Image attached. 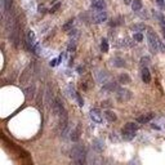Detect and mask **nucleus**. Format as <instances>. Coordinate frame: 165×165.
<instances>
[{
	"label": "nucleus",
	"mask_w": 165,
	"mask_h": 165,
	"mask_svg": "<svg viewBox=\"0 0 165 165\" xmlns=\"http://www.w3.org/2000/svg\"><path fill=\"white\" fill-rule=\"evenodd\" d=\"M103 148H104L103 141L95 138V139L93 141V150H94V151H97V152H102V151H103Z\"/></svg>",
	"instance_id": "6"
},
{
	"label": "nucleus",
	"mask_w": 165,
	"mask_h": 165,
	"mask_svg": "<svg viewBox=\"0 0 165 165\" xmlns=\"http://www.w3.org/2000/svg\"><path fill=\"white\" fill-rule=\"evenodd\" d=\"M104 118L109 120L110 123L116 121V120H118V116H116V113L112 112V111H110V110H106V111H104Z\"/></svg>",
	"instance_id": "14"
},
{
	"label": "nucleus",
	"mask_w": 165,
	"mask_h": 165,
	"mask_svg": "<svg viewBox=\"0 0 165 165\" xmlns=\"http://www.w3.org/2000/svg\"><path fill=\"white\" fill-rule=\"evenodd\" d=\"M142 0H133V3H132V9L134 12H139L142 9Z\"/></svg>",
	"instance_id": "17"
},
{
	"label": "nucleus",
	"mask_w": 165,
	"mask_h": 165,
	"mask_svg": "<svg viewBox=\"0 0 165 165\" xmlns=\"http://www.w3.org/2000/svg\"><path fill=\"white\" fill-rule=\"evenodd\" d=\"M103 89L104 91H107V92H118L119 86H118V84L116 83H107V84H104L103 85Z\"/></svg>",
	"instance_id": "13"
},
{
	"label": "nucleus",
	"mask_w": 165,
	"mask_h": 165,
	"mask_svg": "<svg viewBox=\"0 0 165 165\" xmlns=\"http://www.w3.org/2000/svg\"><path fill=\"white\" fill-rule=\"evenodd\" d=\"M113 65H115L116 67H121V66L125 65V62L123 61L121 58H115V59H113Z\"/></svg>",
	"instance_id": "24"
},
{
	"label": "nucleus",
	"mask_w": 165,
	"mask_h": 165,
	"mask_svg": "<svg viewBox=\"0 0 165 165\" xmlns=\"http://www.w3.org/2000/svg\"><path fill=\"white\" fill-rule=\"evenodd\" d=\"M31 70H32V66H29V67L26 68L25 71H23L22 76H21V84L27 83V80H29V77H30V72H31Z\"/></svg>",
	"instance_id": "12"
},
{
	"label": "nucleus",
	"mask_w": 165,
	"mask_h": 165,
	"mask_svg": "<svg viewBox=\"0 0 165 165\" xmlns=\"http://www.w3.org/2000/svg\"><path fill=\"white\" fill-rule=\"evenodd\" d=\"M138 128L139 127H138L137 123H127L123 129H127V130H130V132H134V133H136V132L138 130Z\"/></svg>",
	"instance_id": "15"
},
{
	"label": "nucleus",
	"mask_w": 165,
	"mask_h": 165,
	"mask_svg": "<svg viewBox=\"0 0 165 165\" xmlns=\"http://www.w3.org/2000/svg\"><path fill=\"white\" fill-rule=\"evenodd\" d=\"M77 71H79V72H83L84 68H83V67H79V70H77Z\"/></svg>",
	"instance_id": "33"
},
{
	"label": "nucleus",
	"mask_w": 165,
	"mask_h": 165,
	"mask_svg": "<svg viewBox=\"0 0 165 165\" xmlns=\"http://www.w3.org/2000/svg\"><path fill=\"white\" fill-rule=\"evenodd\" d=\"M163 35H164V39H165V29H163Z\"/></svg>",
	"instance_id": "34"
},
{
	"label": "nucleus",
	"mask_w": 165,
	"mask_h": 165,
	"mask_svg": "<svg viewBox=\"0 0 165 165\" xmlns=\"http://www.w3.org/2000/svg\"><path fill=\"white\" fill-rule=\"evenodd\" d=\"M91 118L94 123H102V115H101V111L97 109H92L91 110Z\"/></svg>",
	"instance_id": "5"
},
{
	"label": "nucleus",
	"mask_w": 165,
	"mask_h": 165,
	"mask_svg": "<svg viewBox=\"0 0 165 165\" xmlns=\"http://www.w3.org/2000/svg\"><path fill=\"white\" fill-rule=\"evenodd\" d=\"M154 118H155V113L150 112V113H147V115L139 116V118L137 119V121H138V123H141V124H146V123H148L150 120H152Z\"/></svg>",
	"instance_id": "7"
},
{
	"label": "nucleus",
	"mask_w": 165,
	"mask_h": 165,
	"mask_svg": "<svg viewBox=\"0 0 165 165\" xmlns=\"http://www.w3.org/2000/svg\"><path fill=\"white\" fill-rule=\"evenodd\" d=\"M116 95H118L119 102H127L132 98V92L125 88H119L118 92H116Z\"/></svg>",
	"instance_id": "3"
},
{
	"label": "nucleus",
	"mask_w": 165,
	"mask_h": 165,
	"mask_svg": "<svg viewBox=\"0 0 165 165\" xmlns=\"http://www.w3.org/2000/svg\"><path fill=\"white\" fill-rule=\"evenodd\" d=\"M116 137H118V136H116L115 133H113V134H111V141H112V142H119V139H118V138H116Z\"/></svg>",
	"instance_id": "30"
},
{
	"label": "nucleus",
	"mask_w": 165,
	"mask_h": 165,
	"mask_svg": "<svg viewBox=\"0 0 165 165\" xmlns=\"http://www.w3.org/2000/svg\"><path fill=\"white\" fill-rule=\"evenodd\" d=\"M107 19V13L106 12H100L97 14H93L92 16V22L93 23H102Z\"/></svg>",
	"instance_id": "4"
},
{
	"label": "nucleus",
	"mask_w": 165,
	"mask_h": 165,
	"mask_svg": "<svg viewBox=\"0 0 165 165\" xmlns=\"http://www.w3.org/2000/svg\"><path fill=\"white\" fill-rule=\"evenodd\" d=\"M70 138L72 142H77V141H79V138H80V127L79 125L70 133Z\"/></svg>",
	"instance_id": "11"
},
{
	"label": "nucleus",
	"mask_w": 165,
	"mask_h": 165,
	"mask_svg": "<svg viewBox=\"0 0 165 165\" xmlns=\"http://www.w3.org/2000/svg\"><path fill=\"white\" fill-rule=\"evenodd\" d=\"M147 40H148L150 50L152 53H157L159 52V38L156 36V34H154V31H151V30H148V32H147Z\"/></svg>",
	"instance_id": "2"
},
{
	"label": "nucleus",
	"mask_w": 165,
	"mask_h": 165,
	"mask_svg": "<svg viewBox=\"0 0 165 165\" xmlns=\"http://www.w3.org/2000/svg\"><path fill=\"white\" fill-rule=\"evenodd\" d=\"M71 156L75 161H77L80 165H85L86 164V160H88V154H86L85 148L83 146H74L71 148Z\"/></svg>",
	"instance_id": "1"
},
{
	"label": "nucleus",
	"mask_w": 165,
	"mask_h": 165,
	"mask_svg": "<svg viewBox=\"0 0 165 165\" xmlns=\"http://www.w3.org/2000/svg\"><path fill=\"white\" fill-rule=\"evenodd\" d=\"M124 3H125V4H132V3H133V0H124Z\"/></svg>",
	"instance_id": "32"
},
{
	"label": "nucleus",
	"mask_w": 165,
	"mask_h": 165,
	"mask_svg": "<svg viewBox=\"0 0 165 165\" xmlns=\"http://www.w3.org/2000/svg\"><path fill=\"white\" fill-rule=\"evenodd\" d=\"M25 94L27 98H32L35 95V85H31L25 89Z\"/></svg>",
	"instance_id": "20"
},
{
	"label": "nucleus",
	"mask_w": 165,
	"mask_h": 165,
	"mask_svg": "<svg viewBox=\"0 0 165 165\" xmlns=\"http://www.w3.org/2000/svg\"><path fill=\"white\" fill-rule=\"evenodd\" d=\"M141 75H142L143 83H146V84L151 83V74H150V71H148V68H147V67L142 68V72H141Z\"/></svg>",
	"instance_id": "8"
},
{
	"label": "nucleus",
	"mask_w": 165,
	"mask_h": 165,
	"mask_svg": "<svg viewBox=\"0 0 165 165\" xmlns=\"http://www.w3.org/2000/svg\"><path fill=\"white\" fill-rule=\"evenodd\" d=\"M101 50L102 52H109V43H107V40L106 39H102V41H101Z\"/></svg>",
	"instance_id": "22"
},
{
	"label": "nucleus",
	"mask_w": 165,
	"mask_h": 165,
	"mask_svg": "<svg viewBox=\"0 0 165 165\" xmlns=\"http://www.w3.org/2000/svg\"><path fill=\"white\" fill-rule=\"evenodd\" d=\"M39 12H40V13H45L47 9H45L44 7H41V5H40V7H39Z\"/></svg>",
	"instance_id": "31"
},
{
	"label": "nucleus",
	"mask_w": 165,
	"mask_h": 165,
	"mask_svg": "<svg viewBox=\"0 0 165 165\" xmlns=\"http://www.w3.org/2000/svg\"><path fill=\"white\" fill-rule=\"evenodd\" d=\"M133 31H136V32H142L143 30L146 29V25L145 23H134V25H132V27H130Z\"/></svg>",
	"instance_id": "18"
},
{
	"label": "nucleus",
	"mask_w": 165,
	"mask_h": 165,
	"mask_svg": "<svg viewBox=\"0 0 165 165\" xmlns=\"http://www.w3.org/2000/svg\"><path fill=\"white\" fill-rule=\"evenodd\" d=\"M133 39H134V41H138V43H141V41L143 40V35H142V32H136V34L133 35Z\"/></svg>",
	"instance_id": "23"
},
{
	"label": "nucleus",
	"mask_w": 165,
	"mask_h": 165,
	"mask_svg": "<svg viewBox=\"0 0 165 165\" xmlns=\"http://www.w3.org/2000/svg\"><path fill=\"white\" fill-rule=\"evenodd\" d=\"M75 98H76V101H77V103H79V106L83 107V106H84V101H83L81 95H80L77 92H76V94H75Z\"/></svg>",
	"instance_id": "26"
},
{
	"label": "nucleus",
	"mask_w": 165,
	"mask_h": 165,
	"mask_svg": "<svg viewBox=\"0 0 165 165\" xmlns=\"http://www.w3.org/2000/svg\"><path fill=\"white\" fill-rule=\"evenodd\" d=\"M121 136H123V139L124 141H132L136 137V133H134V132H130V130H127V129H123Z\"/></svg>",
	"instance_id": "9"
},
{
	"label": "nucleus",
	"mask_w": 165,
	"mask_h": 165,
	"mask_svg": "<svg viewBox=\"0 0 165 165\" xmlns=\"http://www.w3.org/2000/svg\"><path fill=\"white\" fill-rule=\"evenodd\" d=\"M156 3H157L159 8H160L161 10L165 9V0H156Z\"/></svg>",
	"instance_id": "27"
},
{
	"label": "nucleus",
	"mask_w": 165,
	"mask_h": 165,
	"mask_svg": "<svg viewBox=\"0 0 165 165\" xmlns=\"http://www.w3.org/2000/svg\"><path fill=\"white\" fill-rule=\"evenodd\" d=\"M107 79H109V74L106 72V71H100L97 75V80L100 83H106Z\"/></svg>",
	"instance_id": "16"
},
{
	"label": "nucleus",
	"mask_w": 165,
	"mask_h": 165,
	"mask_svg": "<svg viewBox=\"0 0 165 165\" xmlns=\"http://www.w3.org/2000/svg\"><path fill=\"white\" fill-rule=\"evenodd\" d=\"M59 63V59L57 58V59H52V61H50V66H52V67H54V66H57Z\"/></svg>",
	"instance_id": "29"
},
{
	"label": "nucleus",
	"mask_w": 165,
	"mask_h": 165,
	"mask_svg": "<svg viewBox=\"0 0 165 165\" xmlns=\"http://www.w3.org/2000/svg\"><path fill=\"white\" fill-rule=\"evenodd\" d=\"M141 65H142L143 67H147V65H150V58L148 57H142V58H141Z\"/></svg>",
	"instance_id": "25"
},
{
	"label": "nucleus",
	"mask_w": 165,
	"mask_h": 165,
	"mask_svg": "<svg viewBox=\"0 0 165 165\" xmlns=\"http://www.w3.org/2000/svg\"><path fill=\"white\" fill-rule=\"evenodd\" d=\"M132 80H130V76H129L128 74H121L119 76V83H121V84H129Z\"/></svg>",
	"instance_id": "19"
},
{
	"label": "nucleus",
	"mask_w": 165,
	"mask_h": 165,
	"mask_svg": "<svg viewBox=\"0 0 165 165\" xmlns=\"http://www.w3.org/2000/svg\"><path fill=\"white\" fill-rule=\"evenodd\" d=\"M59 7H61V3H56V4L53 5V8L49 12H50V13H54V12H57V10L59 9Z\"/></svg>",
	"instance_id": "28"
},
{
	"label": "nucleus",
	"mask_w": 165,
	"mask_h": 165,
	"mask_svg": "<svg viewBox=\"0 0 165 165\" xmlns=\"http://www.w3.org/2000/svg\"><path fill=\"white\" fill-rule=\"evenodd\" d=\"M93 9H97V10H103L106 8V1L104 0H97V1H93L92 4Z\"/></svg>",
	"instance_id": "10"
},
{
	"label": "nucleus",
	"mask_w": 165,
	"mask_h": 165,
	"mask_svg": "<svg viewBox=\"0 0 165 165\" xmlns=\"http://www.w3.org/2000/svg\"><path fill=\"white\" fill-rule=\"evenodd\" d=\"M72 26H74V19H70L68 22H66L63 25L62 30H63V31H71V30H72Z\"/></svg>",
	"instance_id": "21"
}]
</instances>
